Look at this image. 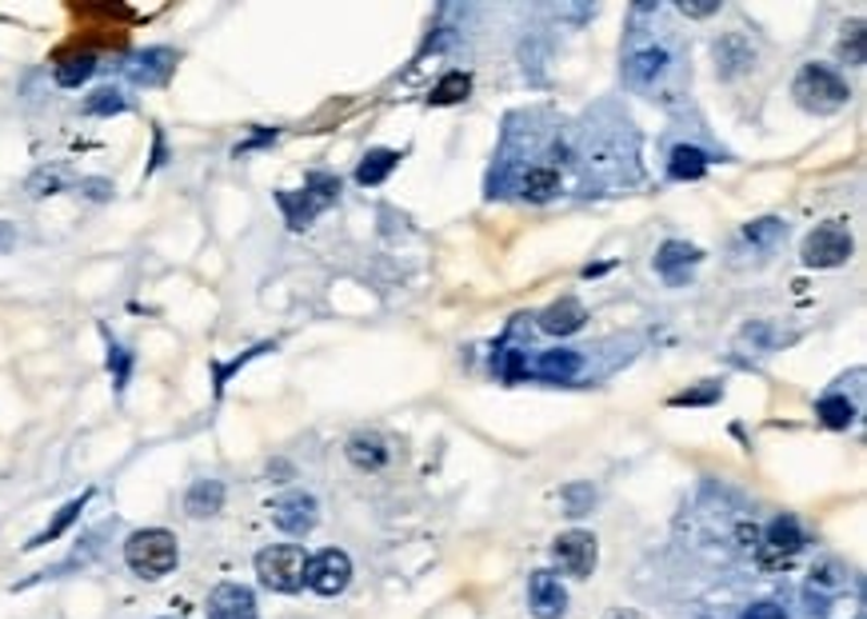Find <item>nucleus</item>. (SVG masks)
Listing matches in <instances>:
<instances>
[{"label":"nucleus","instance_id":"8","mask_svg":"<svg viewBox=\"0 0 867 619\" xmlns=\"http://www.w3.org/2000/svg\"><path fill=\"white\" fill-rule=\"evenodd\" d=\"M209 619H261V607H256V595L244 583H216L209 592V604H204Z\"/></svg>","mask_w":867,"mask_h":619},{"label":"nucleus","instance_id":"4","mask_svg":"<svg viewBox=\"0 0 867 619\" xmlns=\"http://www.w3.org/2000/svg\"><path fill=\"white\" fill-rule=\"evenodd\" d=\"M852 232L843 228L840 220L819 224L804 236V248H800V261L807 268H840V264L852 261Z\"/></svg>","mask_w":867,"mask_h":619},{"label":"nucleus","instance_id":"28","mask_svg":"<svg viewBox=\"0 0 867 619\" xmlns=\"http://www.w3.org/2000/svg\"><path fill=\"white\" fill-rule=\"evenodd\" d=\"M124 109H128V100H124L121 88H112V85L97 88V92L85 100L88 116H116V112H124Z\"/></svg>","mask_w":867,"mask_h":619},{"label":"nucleus","instance_id":"13","mask_svg":"<svg viewBox=\"0 0 867 619\" xmlns=\"http://www.w3.org/2000/svg\"><path fill=\"white\" fill-rule=\"evenodd\" d=\"M176 68V52L173 49H144L133 56L128 64V76L137 80V85H164Z\"/></svg>","mask_w":867,"mask_h":619},{"label":"nucleus","instance_id":"22","mask_svg":"<svg viewBox=\"0 0 867 619\" xmlns=\"http://www.w3.org/2000/svg\"><path fill=\"white\" fill-rule=\"evenodd\" d=\"M88 500H92V492H80V495H76V500H68V504H64V508L56 511V520H52L49 528H45V532H40V535H33V540H28L25 547H45V544H52V540H61V535L68 532V528H73V523H76V516L85 511Z\"/></svg>","mask_w":867,"mask_h":619},{"label":"nucleus","instance_id":"14","mask_svg":"<svg viewBox=\"0 0 867 619\" xmlns=\"http://www.w3.org/2000/svg\"><path fill=\"white\" fill-rule=\"evenodd\" d=\"M583 320H588V308H583L580 300H556V304H548L544 312H540V328H544L548 336H571L580 332Z\"/></svg>","mask_w":867,"mask_h":619},{"label":"nucleus","instance_id":"6","mask_svg":"<svg viewBox=\"0 0 867 619\" xmlns=\"http://www.w3.org/2000/svg\"><path fill=\"white\" fill-rule=\"evenodd\" d=\"M304 583H309L316 595H340L352 583V559L340 547H324L309 559V571H304Z\"/></svg>","mask_w":867,"mask_h":619},{"label":"nucleus","instance_id":"33","mask_svg":"<svg viewBox=\"0 0 867 619\" xmlns=\"http://www.w3.org/2000/svg\"><path fill=\"white\" fill-rule=\"evenodd\" d=\"M712 400H719V384L700 388V392H680V396L671 400V404H676V408H683V404H712Z\"/></svg>","mask_w":867,"mask_h":619},{"label":"nucleus","instance_id":"9","mask_svg":"<svg viewBox=\"0 0 867 619\" xmlns=\"http://www.w3.org/2000/svg\"><path fill=\"white\" fill-rule=\"evenodd\" d=\"M528 607H532L536 619H560L568 611V592H564L556 571L540 568L528 576Z\"/></svg>","mask_w":867,"mask_h":619},{"label":"nucleus","instance_id":"15","mask_svg":"<svg viewBox=\"0 0 867 619\" xmlns=\"http://www.w3.org/2000/svg\"><path fill=\"white\" fill-rule=\"evenodd\" d=\"M759 547L771 552L776 559H792L795 552L804 547V532H800V523H795L792 516H776V520L768 523V532L759 535Z\"/></svg>","mask_w":867,"mask_h":619},{"label":"nucleus","instance_id":"27","mask_svg":"<svg viewBox=\"0 0 867 619\" xmlns=\"http://www.w3.org/2000/svg\"><path fill=\"white\" fill-rule=\"evenodd\" d=\"M64 185H68V173L61 164H49V168H37L28 176V197H56Z\"/></svg>","mask_w":867,"mask_h":619},{"label":"nucleus","instance_id":"30","mask_svg":"<svg viewBox=\"0 0 867 619\" xmlns=\"http://www.w3.org/2000/svg\"><path fill=\"white\" fill-rule=\"evenodd\" d=\"M304 192L316 200V209H328V204L340 197V180H336V176H328V173H312Z\"/></svg>","mask_w":867,"mask_h":619},{"label":"nucleus","instance_id":"16","mask_svg":"<svg viewBox=\"0 0 867 619\" xmlns=\"http://www.w3.org/2000/svg\"><path fill=\"white\" fill-rule=\"evenodd\" d=\"M664 73H668V49H656V45H652V49L632 52V56H628V64H624V76H628L636 88L656 85Z\"/></svg>","mask_w":867,"mask_h":619},{"label":"nucleus","instance_id":"7","mask_svg":"<svg viewBox=\"0 0 867 619\" xmlns=\"http://www.w3.org/2000/svg\"><path fill=\"white\" fill-rule=\"evenodd\" d=\"M273 523L285 535H309L321 523V504L309 492H285L273 500Z\"/></svg>","mask_w":867,"mask_h":619},{"label":"nucleus","instance_id":"21","mask_svg":"<svg viewBox=\"0 0 867 619\" xmlns=\"http://www.w3.org/2000/svg\"><path fill=\"white\" fill-rule=\"evenodd\" d=\"M397 164H400V152H392V149H372L364 161H360V168H356V180L364 188H372V185H385L388 176L397 173Z\"/></svg>","mask_w":867,"mask_h":619},{"label":"nucleus","instance_id":"5","mask_svg":"<svg viewBox=\"0 0 867 619\" xmlns=\"http://www.w3.org/2000/svg\"><path fill=\"white\" fill-rule=\"evenodd\" d=\"M552 559L560 564V571H564V576H571V580H588V576L595 571V559H600L595 535L583 532V528L560 532L556 544H552Z\"/></svg>","mask_w":867,"mask_h":619},{"label":"nucleus","instance_id":"17","mask_svg":"<svg viewBox=\"0 0 867 619\" xmlns=\"http://www.w3.org/2000/svg\"><path fill=\"white\" fill-rule=\"evenodd\" d=\"M224 495L228 492H224L221 480H197L185 492V511L192 516V520H212V516H221Z\"/></svg>","mask_w":867,"mask_h":619},{"label":"nucleus","instance_id":"12","mask_svg":"<svg viewBox=\"0 0 867 619\" xmlns=\"http://www.w3.org/2000/svg\"><path fill=\"white\" fill-rule=\"evenodd\" d=\"M756 64V49L747 45V37H740V33H728V37L716 40V68L724 80H731V76L747 73Z\"/></svg>","mask_w":867,"mask_h":619},{"label":"nucleus","instance_id":"29","mask_svg":"<svg viewBox=\"0 0 867 619\" xmlns=\"http://www.w3.org/2000/svg\"><path fill=\"white\" fill-rule=\"evenodd\" d=\"M783 236V220H776V216H764V220H752L747 228H743V240L756 248H771L776 240Z\"/></svg>","mask_w":867,"mask_h":619},{"label":"nucleus","instance_id":"34","mask_svg":"<svg viewBox=\"0 0 867 619\" xmlns=\"http://www.w3.org/2000/svg\"><path fill=\"white\" fill-rule=\"evenodd\" d=\"M743 619H788V611H783V607H776V604H756Z\"/></svg>","mask_w":867,"mask_h":619},{"label":"nucleus","instance_id":"11","mask_svg":"<svg viewBox=\"0 0 867 619\" xmlns=\"http://www.w3.org/2000/svg\"><path fill=\"white\" fill-rule=\"evenodd\" d=\"M344 452L360 471H380L392 459V444L380 432H356L344 444Z\"/></svg>","mask_w":867,"mask_h":619},{"label":"nucleus","instance_id":"1","mask_svg":"<svg viewBox=\"0 0 867 619\" xmlns=\"http://www.w3.org/2000/svg\"><path fill=\"white\" fill-rule=\"evenodd\" d=\"M124 564L140 580H164L180 564V544H176V535L168 528H140V532L124 540Z\"/></svg>","mask_w":867,"mask_h":619},{"label":"nucleus","instance_id":"19","mask_svg":"<svg viewBox=\"0 0 867 619\" xmlns=\"http://www.w3.org/2000/svg\"><path fill=\"white\" fill-rule=\"evenodd\" d=\"M564 188V180H560V168H552V164H536V168H528L520 180V192L524 200H532V204H544V200H552Z\"/></svg>","mask_w":867,"mask_h":619},{"label":"nucleus","instance_id":"26","mask_svg":"<svg viewBox=\"0 0 867 619\" xmlns=\"http://www.w3.org/2000/svg\"><path fill=\"white\" fill-rule=\"evenodd\" d=\"M468 92H472V76L468 73H448L440 85L432 88V104L436 109H448V104H460V100H468Z\"/></svg>","mask_w":867,"mask_h":619},{"label":"nucleus","instance_id":"31","mask_svg":"<svg viewBox=\"0 0 867 619\" xmlns=\"http://www.w3.org/2000/svg\"><path fill=\"white\" fill-rule=\"evenodd\" d=\"M847 37L840 40V61L843 64H864V25H852V28H843Z\"/></svg>","mask_w":867,"mask_h":619},{"label":"nucleus","instance_id":"25","mask_svg":"<svg viewBox=\"0 0 867 619\" xmlns=\"http://www.w3.org/2000/svg\"><path fill=\"white\" fill-rule=\"evenodd\" d=\"M276 200H280V209H285V216H288V228H297V232H300V228H309L312 216L321 212L309 192H280Z\"/></svg>","mask_w":867,"mask_h":619},{"label":"nucleus","instance_id":"24","mask_svg":"<svg viewBox=\"0 0 867 619\" xmlns=\"http://www.w3.org/2000/svg\"><path fill=\"white\" fill-rule=\"evenodd\" d=\"M816 416L824 428H835V432H843V428H852L855 424V404L847 396H824L816 404Z\"/></svg>","mask_w":867,"mask_h":619},{"label":"nucleus","instance_id":"20","mask_svg":"<svg viewBox=\"0 0 867 619\" xmlns=\"http://www.w3.org/2000/svg\"><path fill=\"white\" fill-rule=\"evenodd\" d=\"M707 152L704 149H695V144H676L671 149V156H668V176L671 180H700V176L707 173Z\"/></svg>","mask_w":867,"mask_h":619},{"label":"nucleus","instance_id":"35","mask_svg":"<svg viewBox=\"0 0 867 619\" xmlns=\"http://www.w3.org/2000/svg\"><path fill=\"white\" fill-rule=\"evenodd\" d=\"M80 188H85V192L92 200H109L112 197V185H109V180H85Z\"/></svg>","mask_w":867,"mask_h":619},{"label":"nucleus","instance_id":"36","mask_svg":"<svg viewBox=\"0 0 867 619\" xmlns=\"http://www.w3.org/2000/svg\"><path fill=\"white\" fill-rule=\"evenodd\" d=\"M716 9H719L716 0H712V4H688V0H683V4H680V13H683V16H712V13H716Z\"/></svg>","mask_w":867,"mask_h":619},{"label":"nucleus","instance_id":"3","mask_svg":"<svg viewBox=\"0 0 867 619\" xmlns=\"http://www.w3.org/2000/svg\"><path fill=\"white\" fill-rule=\"evenodd\" d=\"M304 571H309V556L300 544H268L256 552V576L268 592L292 595L304 588Z\"/></svg>","mask_w":867,"mask_h":619},{"label":"nucleus","instance_id":"18","mask_svg":"<svg viewBox=\"0 0 867 619\" xmlns=\"http://www.w3.org/2000/svg\"><path fill=\"white\" fill-rule=\"evenodd\" d=\"M583 368V359L576 356V352H564V348H556V352H540V359H536V376L540 380H552V384H568V380H576Z\"/></svg>","mask_w":867,"mask_h":619},{"label":"nucleus","instance_id":"32","mask_svg":"<svg viewBox=\"0 0 867 619\" xmlns=\"http://www.w3.org/2000/svg\"><path fill=\"white\" fill-rule=\"evenodd\" d=\"M109 368H112V380H116V388L128 384V371H133V352H124L121 344L109 348Z\"/></svg>","mask_w":867,"mask_h":619},{"label":"nucleus","instance_id":"2","mask_svg":"<svg viewBox=\"0 0 867 619\" xmlns=\"http://www.w3.org/2000/svg\"><path fill=\"white\" fill-rule=\"evenodd\" d=\"M792 97L804 112H816V116H831L840 112L847 100H852V88L835 68L828 64H804L792 80Z\"/></svg>","mask_w":867,"mask_h":619},{"label":"nucleus","instance_id":"10","mask_svg":"<svg viewBox=\"0 0 867 619\" xmlns=\"http://www.w3.org/2000/svg\"><path fill=\"white\" fill-rule=\"evenodd\" d=\"M700 261H704V252L695 244H688V240H668V244H659V252H656V273L664 276L668 285H683L688 273H692Z\"/></svg>","mask_w":867,"mask_h":619},{"label":"nucleus","instance_id":"23","mask_svg":"<svg viewBox=\"0 0 867 619\" xmlns=\"http://www.w3.org/2000/svg\"><path fill=\"white\" fill-rule=\"evenodd\" d=\"M92 73H97V56H92V52H73V56H64V61L56 64V85L80 88Z\"/></svg>","mask_w":867,"mask_h":619}]
</instances>
